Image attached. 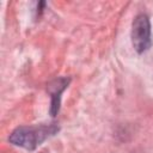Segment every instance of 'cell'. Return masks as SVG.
<instances>
[{
  "mask_svg": "<svg viewBox=\"0 0 153 153\" xmlns=\"http://www.w3.org/2000/svg\"><path fill=\"white\" fill-rule=\"evenodd\" d=\"M59 131L56 124H39V126H22L16 128L8 136V141L16 146L33 151L43 141L54 136Z\"/></svg>",
  "mask_w": 153,
  "mask_h": 153,
  "instance_id": "cell-1",
  "label": "cell"
},
{
  "mask_svg": "<svg viewBox=\"0 0 153 153\" xmlns=\"http://www.w3.org/2000/svg\"><path fill=\"white\" fill-rule=\"evenodd\" d=\"M131 43L134 49L142 54L149 49L152 44L151 38V23L149 18L145 13L137 14L131 24Z\"/></svg>",
  "mask_w": 153,
  "mask_h": 153,
  "instance_id": "cell-2",
  "label": "cell"
},
{
  "mask_svg": "<svg viewBox=\"0 0 153 153\" xmlns=\"http://www.w3.org/2000/svg\"><path fill=\"white\" fill-rule=\"evenodd\" d=\"M71 79L69 78H57L54 79L49 85H48V92L50 93L51 100H50V115L56 116L59 110H60V104H61V94L68 87Z\"/></svg>",
  "mask_w": 153,
  "mask_h": 153,
  "instance_id": "cell-3",
  "label": "cell"
}]
</instances>
